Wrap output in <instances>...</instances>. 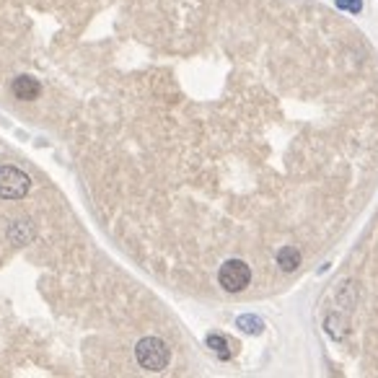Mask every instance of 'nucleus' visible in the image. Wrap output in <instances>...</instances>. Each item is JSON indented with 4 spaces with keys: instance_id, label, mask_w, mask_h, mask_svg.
<instances>
[{
    "instance_id": "1",
    "label": "nucleus",
    "mask_w": 378,
    "mask_h": 378,
    "mask_svg": "<svg viewBox=\"0 0 378 378\" xmlns=\"http://www.w3.org/2000/svg\"><path fill=\"white\" fill-rule=\"evenodd\" d=\"M135 358H137V363H140V368L158 373V370H163L166 365H169L171 350H169V345H166L163 339L145 337V339H140V342H137Z\"/></svg>"
},
{
    "instance_id": "9",
    "label": "nucleus",
    "mask_w": 378,
    "mask_h": 378,
    "mask_svg": "<svg viewBox=\"0 0 378 378\" xmlns=\"http://www.w3.org/2000/svg\"><path fill=\"white\" fill-rule=\"evenodd\" d=\"M334 6H337L339 11H347V13H360L363 0H334Z\"/></svg>"
},
{
    "instance_id": "4",
    "label": "nucleus",
    "mask_w": 378,
    "mask_h": 378,
    "mask_svg": "<svg viewBox=\"0 0 378 378\" xmlns=\"http://www.w3.org/2000/svg\"><path fill=\"white\" fill-rule=\"evenodd\" d=\"M39 83L34 81L32 75H18L16 81H13V94H16V99H21V101H34V99L39 96Z\"/></svg>"
},
{
    "instance_id": "3",
    "label": "nucleus",
    "mask_w": 378,
    "mask_h": 378,
    "mask_svg": "<svg viewBox=\"0 0 378 378\" xmlns=\"http://www.w3.org/2000/svg\"><path fill=\"white\" fill-rule=\"evenodd\" d=\"M218 282H220L223 290H228V293H241L251 282L249 265L241 262V259H228V262L220 267V272H218Z\"/></svg>"
},
{
    "instance_id": "7",
    "label": "nucleus",
    "mask_w": 378,
    "mask_h": 378,
    "mask_svg": "<svg viewBox=\"0 0 378 378\" xmlns=\"http://www.w3.org/2000/svg\"><path fill=\"white\" fill-rule=\"evenodd\" d=\"M8 239L11 244H26L32 239V225L24 223V220H13L8 228Z\"/></svg>"
},
{
    "instance_id": "8",
    "label": "nucleus",
    "mask_w": 378,
    "mask_h": 378,
    "mask_svg": "<svg viewBox=\"0 0 378 378\" xmlns=\"http://www.w3.org/2000/svg\"><path fill=\"white\" fill-rule=\"evenodd\" d=\"M236 327L241 332H246V334H262V329H265V322L259 319V316L254 314H244L236 319Z\"/></svg>"
},
{
    "instance_id": "5",
    "label": "nucleus",
    "mask_w": 378,
    "mask_h": 378,
    "mask_svg": "<svg viewBox=\"0 0 378 378\" xmlns=\"http://www.w3.org/2000/svg\"><path fill=\"white\" fill-rule=\"evenodd\" d=\"M277 265H280L282 272H293L298 265H301V254H298L296 246H282L277 251Z\"/></svg>"
},
{
    "instance_id": "2",
    "label": "nucleus",
    "mask_w": 378,
    "mask_h": 378,
    "mask_svg": "<svg viewBox=\"0 0 378 378\" xmlns=\"http://www.w3.org/2000/svg\"><path fill=\"white\" fill-rule=\"evenodd\" d=\"M32 189V179L16 166H0V197L3 200H24Z\"/></svg>"
},
{
    "instance_id": "6",
    "label": "nucleus",
    "mask_w": 378,
    "mask_h": 378,
    "mask_svg": "<svg viewBox=\"0 0 378 378\" xmlns=\"http://www.w3.org/2000/svg\"><path fill=\"white\" fill-rule=\"evenodd\" d=\"M208 347L220 358V360H231V342L223 334H208Z\"/></svg>"
}]
</instances>
